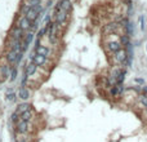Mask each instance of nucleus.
<instances>
[{"instance_id":"nucleus-5","label":"nucleus","mask_w":147,"mask_h":142,"mask_svg":"<svg viewBox=\"0 0 147 142\" xmlns=\"http://www.w3.org/2000/svg\"><path fill=\"white\" fill-rule=\"evenodd\" d=\"M106 48H107V52L115 54L116 52H119L120 49H123V45H121L120 40H111L106 44Z\"/></svg>"},{"instance_id":"nucleus-19","label":"nucleus","mask_w":147,"mask_h":142,"mask_svg":"<svg viewBox=\"0 0 147 142\" xmlns=\"http://www.w3.org/2000/svg\"><path fill=\"white\" fill-rule=\"evenodd\" d=\"M30 9H31L30 5H28L27 3H23L22 7H21V9H19V12H21V14H22V15H26V14L28 13V10H30Z\"/></svg>"},{"instance_id":"nucleus-14","label":"nucleus","mask_w":147,"mask_h":142,"mask_svg":"<svg viewBox=\"0 0 147 142\" xmlns=\"http://www.w3.org/2000/svg\"><path fill=\"white\" fill-rule=\"evenodd\" d=\"M0 75L3 76V79H8L10 75V67L8 65H3L0 66Z\"/></svg>"},{"instance_id":"nucleus-16","label":"nucleus","mask_w":147,"mask_h":142,"mask_svg":"<svg viewBox=\"0 0 147 142\" xmlns=\"http://www.w3.org/2000/svg\"><path fill=\"white\" fill-rule=\"evenodd\" d=\"M30 108H31L30 103H21V105L17 106V110H15V112L19 114V116H21L23 112H26V111L30 110Z\"/></svg>"},{"instance_id":"nucleus-30","label":"nucleus","mask_w":147,"mask_h":142,"mask_svg":"<svg viewBox=\"0 0 147 142\" xmlns=\"http://www.w3.org/2000/svg\"><path fill=\"white\" fill-rule=\"evenodd\" d=\"M146 50H147V44H146Z\"/></svg>"},{"instance_id":"nucleus-9","label":"nucleus","mask_w":147,"mask_h":142,"mask_svg":"<svg viewBox=\"0 0 147 142\" xmlns=\"http://www.w3.org/2000/svg\"><path fill=\"white\" fill-rule=\"evenodd\" d=\"M23 32L25 31H22L18 26H14V27L12 28V31H10V38H12V40H18V41H22L23 40Z\"/></svg>"},{"instance_id":"nucleus-11","label":"nucleus","mask_w":147,"mask_h":142,"mask_svg":"<svg viewBox=\"0 0 147 142\" xmlns=\"http://www.w3.org/2000/svg\"><path fill=\"white\" fill-rule=\"evenodd\" d=\"M35 53L46 57V58H49V57H50V54H52V52H50V49H49L48 46L39 45V46H36V48H35Z\"/></svg>"},{"instance_id":"nucleus-1","label":"nucleus","mask_w":147,"mask_h":142,"mask_svg":"<svg viewBox=\"0 0 147 142\" xmlns=\"http://www.w3.org/2000/svg\"><path fill=\"white\" fill-rule=\"evenodd\" d=\"M43 12V7L40 5H36V7H31V9L28 10V13L26 14V17L28 18V21H30L31 23L35 22L36 20H39V15H40V13Z\"/></svg>"},{"instance_id":"nucleus-28","label":"nucleus","mask_w":147,"mask_h":142,"mask_svg":"<svg viewBox=\"0 0 147 142\" xmlns=\"http://www.w3.org/2000/svg\"><path fill=\"white\" fill-rule=\"evenodd\" d=\"M15 142H27V138H25V137H18V138L15 139Z\"/></svg>"},{"instance_id":"nucleus-17","label":"nucleus","mask_w":147,"mask_h":142,"mask_svg":"<svg viewBox=\"0 0 147 142\" xmlns=\"http://www.w3.org/2000/svg\"><path fill=\"white\" fill-rule=\"evenodd\" d=\"M32 116H34V112H32V110H27L26 112H23L22 115H21V119L19 120H25V121H30L31 119H32Z\"/></svg>"},{"instance_id":"nucleus-3","label":"nucleus","mask_w":147,"mask_h":142,"mask_svg":"<svg viewBox=\"0 0 147 142\" xmlns=\"http://www.w3.org/2000/svg\"><path fill=\"white\" fill-rule=\"evenodd\" d=\"M66 20H67V12L59 9L58 12L54 13V22H56V25L58 26V27H61L62 25H64Z\"/></svg>"},{"instance_id":"nucleus-10","label":"nucleus","mask_w":147,"mask_h":142,"mask_svg":"<svg viewBox=\"0 0 147 142\" xmlns=\"http://www.w3.org/2000/svg\"><path fill=\"white\" fill-rule=\"evenodd\" d=\"M17 26L21 28L22 31H28L31 28V22L28 21V18L26 17V15H22V17L19 18V21H18Z\"/></svg>"},{"instance_id":"nucleus-13","label":"nucleus","mask_w":147,"mask_h":142,"mask_svg":"<svg viewBox=\"0 0 147 142\" xmlns=\"http://www.w3.org/2000/svg\"><path fill=\"white\" fill-rule=\"evenodd\" d=\"M18 97H19L21 100H23V101L28 100V98H30V90H28L27 88H25V87L19 88V90H18Z\"/></svg>"},{"instance_id":"nucleus-29","label":"nucleus","mask_w":147,"mask_h":142,"mask_svg":"<svg viewBox=\"0 0 147 142\" xmlns=\"http://www.w3.org/2000/svg\"><path fill=\"white\" fill-rule=\"evenodd\" d=\"M134 81L138 83V84H143V79H138V77H136V79H134Z\"/></svg>"},{"instance_id":"nucleus-24","label":"nucleus","mask_w":147,"mask_h":142,"mask_svg":"<svg viewBox=\"0 0 147 142\" xmlns=\"http://www.w3.org/2000/svg\"><path fill=\"white\" fill-rule=\"evenodd\" d=\"M27 3L30 7H36V5H40L41 4V0H27Z\"/></svg>"},{"instance_id":"nucleus-15","label":"nucleus","mask_w":147,"mask_h":142,"mask_svg":"<svg viewBox=\"0 0 147 142\" xmlns=\"http://www.w3.org/2000/svg\"><path fill=\"white\" fill-rule=\"evenodd\" d=\"M59 5H61V9L64 10V12H67V13H68L72 8L71 0H61V1H59Z\"/></svg>"},{"instance_id":"nucleus-2","label":"nucleus","mask_w":147,"mask_h":142,"mask_svg":"<svg viewBox=\"0 0 147 142\" xmlns=\"http://www.w3.org/2000/svg\"><path fill=\"white\" fill-rule=\"evenodd\" d=\"M30 121H25V120H18L15 123V131L19 134H27L30 132Z\"/></svg>"},{"instance_id":"nucleus-27","label":"nucleus","mask_w":147,"mask_h":142,"mask_svg":"<svg viewBox=\"0 0 147 142\" xmlns=\"http://www.w3.org/2000/svg\"><path fill=\"white\" fill-rule=\"evenodd\" d=\"M139 27H141L142 31L144 30V17H143V15H141V17H139Z\"/></svg>"},{"instance_id":"nucleus-22","label":"nucleus","mask_w":147,"mask_h":142,"mask_svg":"<svg viewBox=\"0 0 147 142\" xmlns=\"http://www.w3.org/2000/svg\"><path fill=\"white\" fill-rule=\"evenodd\" d=\"M120 43L121 45H123V48L126 45V44H129L130 41H129V36L125 35V34H123V35H120Z\"/></svg>"},{"instance_id":"nucleus-12","label":"nucleus","mask_w":147,"mask_h":142,"mask_svg":"<svg viewBox=\"0 0 147 142\" xmlns=\"http://www.w3.org/2000/svg\"><path fill=\"white\" fill-rule=\"evenodd\" d=\"M17 56H18L17 52H14V50H9V52L7 53V56H5V59H7L8 63H10V65H15V61H17Z\"/></svg>"},{"instance_id":"nucleus-21","label":"nucleus","mask_w":147,"mask_h":142,"mask_svg":"<svg viewBox=\"0 0 147 142\" xmlns=\"http://www.w3.org/2000/svg\"><path fill=\"white\" fill-rule=\"evenodd\" d=\"M9 80L10 81H14L15 79H17V67L15 66H13V67H10V75H9Z\"/></svg>"},{"instance_id":"nucleus-18","label":"nucleus","mask_w":147,"mask_h":142,"mask_svg":"<svg viewBox=\"0 0 147 142\" xmlns=\"http://www.w3.org/2000/svg\"><path fill=\"white\" fill-rule=\"evenodd\" d=\"M138 101L141 105H143L144 107H147V94L146 93H141V94L138 96Z\"/></svg>"},{"instance_id":"nucleus-26","label":"nucleus","mask_w":147,"mask_h":142,"mask_svg":"<svg viewBox=\"0 0 147 142\" xmlns=\"http://www.w3.org/2000/svg\"><path fill=\"white\" fill-rule=\"evenodd\" d=\"M19 119H21L19 114H17V112H15V111H14V112L12 114V116H10V120H12L13 123H17V121L19 120Z\"/></svg>"},{"instance_id":"nucleus-6","label":"nucleus","mask_w":147,"mask_h":142,"mask_svg":"<svg viewBox=\"0 0 147 142\" xmlns=\"http://www.w3.org/2000/svg\"><path fill=\"white\" fill-rule=\"evenodd\" d=\"M126 50L125 49H120L119 52H116L115 54H113V62L115 63H117V65H124L125 63V61H126Z\"/></svg>"},{"instance_id":"nucleus-20","label":"nucleus","mask_w":147,"mask_h":142,"mask_svg":"<svg viewBox=\"0 0 147 142\" xmlns=\"http://www.w3.org/2000/svg\"><path fill=\"white\" fill-rule=\"evenodd\" d=\"M32 40H34V32H28V34H26L25 35V38H23V40L22 41H25V43H27L28 45H30L31 43H32Z\"/></svg>"},{"instance_id":"nucleus-8","label":"nucleus","mask_w":147,"mask_h":142,"mask_svg":"<svg viewBox=\"0 0 147 142\" xmlns=\"http://www.w3.org/2000/svg\"><path fill=\"white\" fill-rule=\"evenodd\" d=\"M36 71H38V66H36L34 62L28 61L27 63L25 65V74L23 75H26L27 77H31V76H34V75L36 74Z\"/></svg>"},{"instance_id":"nucleus-25","label":"nucleus","mask_w":147,"mask_h":142,"mask_svg":"<svg viewBox=\"0 0 147 142\" xmlns=\"http://www.w3.org/2000/svg\"><path fill=\"white\" fill-rule=\"evenodd\" d=\"M5 100L9 101V102H12V101L15 100V93L10 92V93H7V96H5Z\"/></svg>"},{"instance_id":"nucleus-7","label":"nucleus","mask_w":147,"mask_h":142,"mask_svg":"<svg viewBox=\"0 0 147 142\" xmlns=\"http://www.w3.org/2000/svg\"><path fill=\"white\" fill-rule=\"evenodd\" d=\"M120 27H121V26L119 25L117 22H112V23H108V25H106L105 27L102 28V31H103V34L111 35V34H116V32H117Z\"/></svg>"},{"instance_id":"nucleus-23","label":"nucleus","mask_w":147,"mask_h":142,"mask_svg":"<svg viewBox=\"0 0 147 142\" xmlns=\"http://www.w3.org/2000/svg\"><path fill=\"white\" fill-rule=\"evenodd\" d=\"M44 35H46V27H43V28H40V30L38 31V39H43L44 38Z\"/></svg>"},{"instance_id":"nucleus-4","label":"nucleus","mask_w":147,"mask_h":142,"mask_svg":"<svg viewBox=\"0 0 147 142\" xmlns=\"http://www.w3.org/2000/svg\"><path fill=\"white\" fill-rule=\"evenodd\" d=\"M30 62H34L38 67H40V66H44V65L48 62V58L44 56H40V54H36L35 52H34L30 57Z\"/></svg>"}]
</instances>
